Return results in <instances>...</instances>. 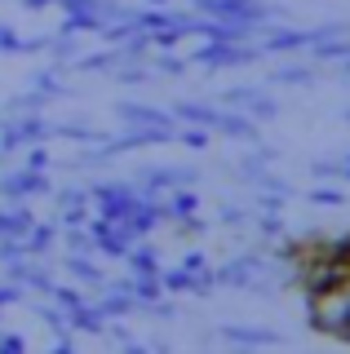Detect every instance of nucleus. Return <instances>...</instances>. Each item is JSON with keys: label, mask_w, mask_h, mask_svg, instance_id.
<instances>
[{"label": "nucleus", "mask_w": 350, "mask_h": 354, "mask_svg": "<svg viewBox=\"0 0 350 354\" xmlns=\"http://www.w3.org/2000/svg\"><path fill=\"white\" fill-rule=\"evenodd\" d=\"M297 49H311V31H288V27L261 31V53H297Z\"/></svg>", "instance_id": "nucleus-7"}, {"label": "nucleus", "mask_w": 350, "mask_h": 354, "mask_svg": "<svg viewBox=\"0 0 350 354\" xmlns=\"http://www.w3.org/2000/svg\"><path fill=\"white\" fill-rule=\"evenodd\" d=\"M67 324H71V332H84V337H102L107 315H102V310H98L93 301H84V306L67 310Z\"/></svg>", "instance_id": "nucleus-13"}, {"label": "nucleus", "mask_w": 350, "mask_h": 354, "mask_svg": "<svg viewBox=\"0 0 350 354\" xmlns=\"http://www.w3.org/2000/svg\"><path fill=\"white\" fill-rule=\"evenodd\" d=\"M120 62H125L120 44H107V49H98V53H75V58L67 62V71H75V75H107Z\"/></svg>", "instance_id": "nucleus-5"}, {"label": "nucleus", "mask_w": 350, "mask_h": 354, "mask_svg": "<svg viewBox=\"0 0 350 354\" xmlns=\"http://www.w3.org/2000/svg\"><path fill=\"white\" fill-rule=\"evenodd\" d=\"M182 266H187V270H204V266H209V257H204V252H187V257H182Z\"/></svg>", "instance_id": "nucleus-46"}, {"label": "nucleus", "mask_w": 350, "mask_h": 354, "mask_svg": "<svg viewBox=\"0 0 350 354\" xmlns=\"http://www.w3.org/2000/svg\"><path fill=\"white\" fill-rule=\"evenodd\" d=\"M102 337H107V341H116V346H125V350H142V346H138V337L129 332V324H120V319H107Z\"/></svg>", "instance_id": "nucleus-31"}, {"label": "nucleus", "mask_w": 350, "mask_h": 354, "mask_svg": "<svg viewBox=\"0 0 350 354\" xmlns=\"http://www.w3.org/2000/svg\"><path fill=\"white\" fill-rule=\"evenodd\" d=\"M89 217H93V208L71 204V208H62V213H58V226H89Z\"/></svg>", "instance_id": "nucleus-38"}, {"label": "nucleus", "mask_w": 350, "mask_h": 354, "mask_svg": "<svg viewBox=\"0 0 350 354\" xmlns=\"http://www.w3.org/2000/svg\"><path fill=\"white\" fill-rule=\"evenodd\" d=\"M14 129L23 133V147H31V142H49V138H53V120H45L40 111H23V115H14Z\"/></svg>", "instance_id": "nucleus-14"}, {"label": "nucleus", "mask_w": 350, "mask_h": 354, "mask_svg": "<svg viewBox=\"0 0 350 354\" xmlns=\"http://www.w3.org/2000/svg\"><path fill=\"white\" fill-rule=\"evenodd\" d=\"M257 93H261V84H231V88H222V106H239V111H244Z\"/></svg>", "instance_id": "nucleus-30"}, {"label": "nucleus", "mask_w": 350, "mask_h": 354, "mask_svg": "<svg viewBox=\"0 0 350 354\" xmlns=\"http://www.w3.org/2000/svg\"><path fill=\"white\" fill-rule=\"evenodd\" d=\"M125 266H129V274H160L164 270L160 248H156V243H142V239L125 252Z\"/></svg>", "instance_id": "nucleus-12"}, {"label": "nucleus", "mask_w": 350, "mask_h": 354, "mask_svg": "<svg viewBox=\"0 0 350 354\" xmlns=\"http://www.w3.org/2000/svg\"><path fill=\"white\" fill-rule=\"evenodd\" d=\"M182 36H187V31H182L178 22H173V27H160V31H151V49H178Z\"/></svg>", "instance_id": "nucleus-34"}, {"label": "nucleus", "mask_w": 350, "mask_h": 354, "mask_svg": "<svg viewBox=\"0 0 350 354\" xmlns=\"http://www.w3.org/2000/svg\"><path fill=\"white\" fill-rule=\"evenodd\" d=\"M142 315H147V319H156V324H173V319H178V297H169V292H164V297H156L151 306H142Z\"/></svg>", "instance_id": "nucleus-26"}, {"label": "nucleus", "mask_w": 350, "mask_h": 354, "mask_svg": "<svg viewBox=\"0 0 350 354\" xmlns=\"http://www.w3.org/2000/svg\"><path fill=\"white\" fill-rule=\"evenodd\" d=\"M342 177H350V151L342 155Z\"/></svg>", "instance_id": "nucleus-48"}, {"label": "nucleus", "mask_w": 350, "mask_h": 354, "mask_svg": "<svg viewBox=\"0 0 350 354\" xmlns=\"http://www.w3.org/2000/svg\"><path fill=\"white\" fill-rule=\"evenodd\" d=\"M160 283L169 297H191V283H195V270L187 266H169V270H160Z\"/></svg>", "instance_id": "nucleus-22"}, {"label": "nucleus", "mask_w": 350, "mask_h": 354, "mask_svg": "<svg viewBox=\"0 0 350 354\" xmlns=\"http://www.w3.org/2000/svg\"><path fill=\"white\" fill-rule=\"evenodd\" d=\"M253 226H257L261 239H284V221H279V213H257V208H253Z\"/></svg>", "instance_id": "nucleus-32"}, {"label": "nucleus", "mask_w": 350, "mask_h": 354, "mask_svg": "<svg viewBox=\"0 0 350 354\" xmlns=\"http://www.w3.org/2000/svg\"><path fill=\"white\" fill-rule=\"evenodd\" d=\"M213 133L235 138V142H253V147H257V120L248 115V111H239V106H222V111H217Z\"/></svg>", "instance_id": "nucleus-3"}, {"label": "nucleus", "mask_w": 350, "mask_h": 354, "mask_svg": "<svg viewBox=\"0 0 350 354\" xmlns=\"http://www.w3.org/2000/svg\"><path fill=\"white\" fill-rule=\"evenodd\" d=\"M53 138L71 142V147H98L107 133H98L89 120H53Z\"/></svg>", "instance_id": "nucleus-11"}, {"label": "nucleus", "mask_w": 350, "mask_h": 354, "mask_svg": "<svg viewBox=\"0 0 350 354\" xmlns=\"http://www.w3.org/2000/svg\"><path fill=\"white\" fill-rule=\"evenodd\" d=\"M75 53H80V49H75V36H58V31H53V44H49V58L58 62V66H67V62L75 58Z\"/></svg>", "instance_id": "nucleus-33"}, {"label": "nucleus", "mask_w": 350, "mask_h": 354, "mask_svg": "<svg viewBox=\"0 0 350 354\" xmlns=\"http://www.w3.org/2000/svg\"><path fill=\"white\" fill-rule=\"evenodd\" d=\"M0 53H23V36L9 22H0Z\"/></svg>", "instance_id": "nucleus-40"}, {"label": "nucleus", "mask_w": 350, "mask_h": 354, "mask_svg": "<svg viewBox=\"0 0 350 354\" xmlns=\"http://www.w3.org/2000/svg\"><path fill=\"white\" fill-rule=\"evenodd\" d=\"M315 80H320L315 66H279V71H270V84H315Z\"/></svg>", "instance_id": "nucleus-24"}, {"label": "nucleus", "mask_w": 350, "mask_h": 354, "mask_svg": "<svg viewBox=\"0 0 350 354\" xmlns=\"http://www.w3.org/2000/svg\"><path fill=\"white\" fill-rule=\"evenodd\" d=\"M93 306L102 310L107 319H125V315H138V310H142V301H138L133 292H129V288H120V283H111V288H107V292L98 297Z\"/></svg>", "instance_id": "nucleus-9"}, {"label": "nucleus", "mask_w": 350, "mask_h": 354, "mask_svg": "<svg viewBox=\"0 0 350 354\" xmlns=\"http://www.w3.org/2000/svg\"><path fill=\"white\" fill-rule=\"evenodd\" d=\"M151 66H156L164 80H182L191 58H182V53H173V49H151Z\"/></svg>", "instance_id": "nucleus-20"}, {"label": "nucleus", "mask_w": 350, "mask_h": 354, "mask_svg": "<svg viewBox=\"0 0 350 354\" xmlns=\"http://www.w3.org/2000/svg\"><path fill=\"white\" fill-rule=\"evenodd\" d=\"M18 257H27L23 239H14V235H0V266H9V261H18Z\"/></svg>", "instance_id": "nucleus-39"}, {"label": "nucleus", "mask_w": 350, "mask_h": 354, "mask_svg": "<svg viewBox=\"0 0 350 354\" xmlns=\"http://www.w3.org/2000/svg\"><path fill=\"white\" fill-rule=\"evenodd\" d=\"M53 243H58V226H53V221H31V230H27V239H23L27 257H49Z\"/></svg>", "instance_id": "nucleus-16"}, {"label": "nucleus", "mask_w": 350, "mask_h": 354, "mask_svg": "<svg viewBox=\"0 0 350 354\" xmlns=\"http://www.w3.org/2000/svg\"><path fill=\"white\" fill-rule=\"evenodd\" d=\"M53 36H23V53H49Z\"/></svg>", "instance_id": "nucleus-45"}, {"label": "nucleus", "mask_w": 350, "mask_h": 354, "mask_svg": "<svg viewBox=\"0 0 350 354\" xmlns=\"http://www.w3.org/2000/svg\"><path fill=\"white\" fill-rule=\"evenodd\" d=\"M142 5H169V0H142Z\"/></svg>", "instance_id": "nucleus-49"}, {"label": "nucleus", "mask_w": 350, "mask_h": 354, "mask_svg": "<svg viewBox=\"0 0 350 354\" xmlns=\"http://www.w3.org/2000/svg\"><path fill=\"white\" fill-rule=\"evenodd\" d=\"M217 337L231 341V346H279V341H284L275 328H239V324L217 328Z\"/></svg>", "instance_id": "nucleus-10"}, {"label": "nucleus", "mask_w": 350, "mask_h": 354, "mask_svg": "<svg viewBox=\"0 0 350 354\" xmlns=\"http://www.w3.org/2000/svg\"><path fill=\"white\" fill-rule=\"evenodd\" d=\"M116 120H120V124H160V129H178L173 111L151 106V102H120V106H116Z\"/></svg>", "instance_id": "nucleus-4"}, {"label": "nucleus", "mask_w": 350, "mask_h": 354, "mask_svg": "<svg viewBox=\"0 0 350 354\" xmlns=\"http://www.w3.org/2000/svg\"><path fill=\"white\" fill-rule=\"evenodd\" d=\"M49 301H58L62 310H75V306H84V301H89V297H84L80 288H71V283H58V288H53V297H49Z\"/></svg>", "instance_id": "nucleus-35"}, {"label": "nucleus", "mask_w": 350, "mask_h": 354, "mask_svg": "<svg viewBox=\"0 0 350 354\" xmlns=\"http://www.w3.org/2000/svg\"><path fill=\"white\" fill-rule=\"evenodd\" d=\"M337 75H342V80L350 84V58H342V66H337Z\"/></svg>", "instance_id": "nucleus-47"}, {"label": "nucleus", "mask_w": 350, "mask_h": 354, "mask_svg": "<svg viewBox=\"0 0 350 354\" xmlns=\"http://www.w3.org/2000/svg\"><path fill=\"white\" fill-rule=\"evenodd\" d=\"M62 248H67V252H93L89 226H62Z\"/></svg>", "instance_id": "nucleus-27"}, {"label": "nucleus", "mask_w": 350, "mask_h": 354, "mask_svg": "<svg viewBox=\"0 0 350 354\" xmlns=\"http://www.w3.org/2000/svg\"><path fill=\"white\" fill-rule=\"evenodd\" d=\"M217 111H222V106H213V102H178V106H173V120H178V124H204V129H213L217 124Z\"/></svg>", "instance_id": "nucleus-18"}, {"label": "nucleus", "mask_w": 350, "mask_h": 354, "mask_svg": "<svg viewBox=\"0 0 350 354\" xmlns=\"http://www.w3.org/2000/svg\"><path fill=\"white\" fill-rule=\"evenodd\" d=\"M217 226H231V230H239V226H253V208L222 204V208H217Z\"/></svg>", "instance_id": "nucleus-28"}, {"label": "nucleus", "mask_w": 350, "mask_h": 354, "mask_svg": "<svg viewBox=\"0 0 350 354\" xmlns=\"http://www.w3.org/2000/svg\"><path fill=\"white\" fill-rule=\"evenodd\" d=\"M107 75H111V84H120V88H147L151 80H156V71H151L147 62H120Z\"/></svg>", "instance_id": "nucleus-17"}, {"label": "nucleus", "mask_w": 350, "mask_h": 354, "mask_svg": "<svg viewBox=\"0 0 350 354\" xmlns=\"http://www.w3.org/2000/svg\"><path fill=\"white\" fill-rule=\"evenodd\" d=\"M178 142H182V147H191V151H209L213 129H204V124H178Z\"/></svg>", "instance_id": "nucleus-25"}, {"label": "nucleus", "mask_w": 350, "mask_h": 354, "mask_svg": "<svg viewBox=\"0 0 350 354\" xmlns=\"http://www.w3.org/2000/svg\"><path fill=\"white\" fill-rule=\"evenodd\" d=\"M160 213H164V226H173V221L200 213V195H195V186H173V191L160 199Z\"/></svg>", "instance_id": "nucleus-6"}, {"label": "nucleus", "mask_w": 350, "mask_h": 354, "mask_svg": "<svg viewBox=\"0 0 350 354\" xmlns=\"http://www.w3.org/2000/svg\"><path fill=\"white\" fill-rule=\"evenodd\" d=\"M173 230H178V239H200L204 230H209V221H204L200 213H191V217H182V221H173Z\"/></svg>", "instance_id": "nucleus-36"}, {"label": "nucleus", "mask_w": 350, "mask_h": 354, "mask_svg": "<svg viewBox=\"0 0 350 354\" xmlns=\"http://www.w3.org/2000/svg\"><path fill=\"white\" fill-rule=\"evenodd\" d=\"M18 301H27V288L14 283V279H5V283H0V310H5V306H18Z\"/></svg>", "instance_id": "nucleus-41"}, {"label": "nucleus", "mask_w": 350, "mask_h": 354, "mask_svg": "<svg viewBox=\"0 0 350 354\" xmlns=\"http://www.w3.org/2000/svg\"><path fill=\"white\" fill-rule=\"evenodd\" d=\"M98 27H102V14H98L93 5H84V9H71V14L62 18L58 36H80V31H98Z\"/></svg>", "instance_id": "nucleus-19"}, {"label": "nucleus", "mask_w": 350, "mask_h": 354, "mask_svg": "<svg viewBox=\"0 0 350 354\" xmlns=\"http://www.w3.org/2000/svg\"><path fill=\"white\" fill-rule=\"evenodd\" d=\"M23 288H27V292H36V297H53V288H58V279H53V274H49L45 257H31V270H27Z\"/></svg>", "instance_id": "nucleus-21"}, {"label": "nucleus", "mask_w": 350, "mask_h": 354, "mask_svg": "<svg viewBox=\"0 0 350 354\" xmlns=\"http://www.w3.org/2000/svg\"><path fill=\"white\" fill-rule=\"evenodd\" d=\"M45 106H49V93H40V88H27V93L9 97L5 115H23V111H45Z\"/></svg>", "instance_id": "nucleus-23"}, {"label": "nucleus", "mask_w": 350, "mask_h": 354, "mask_svg": "<svg viewBox=\"0 0 350 354\" xmlns=\"http://www.w3.org/2000/svg\"><path fill=\"white\" fill-rule=\"evenodd\" d=\"M244 111H248V115L257 120V124H266V120H275V115H279V102H275V97L266 93V88H261V93H257V97H253V102H248Z\"/></svg>", "instance_id": "nucleus-29"}, {"label": "nucleus", "mask_w": 350, "mask_h": 354, "mask_svg": "<svg viewBox=\"0 0 350 354\" xmlns=\"http://www.w3.org/2000/svg\"><path fill=\"white\" fill-rule=\"evenodd\" d=\"M23 169H53V155L45 151V142H31V147H27Z\"/></svg>", "instance_id": "nucleus-37"}, {"label": "nucleus", "mask_w": 350, "mask_h": 354, "mask_svg": "<svg viewBox=\"0 0 350 354\" xmlns=\"http://www.w3.org/2000/svg\"><path fill=\"white\" fill-rule=\"evenodd\" d=\"M62 270L75 274V279L89 283V288H107V274H102V266L93 261V252H62Z\"/></svg>", "instance_id": "nucleus-8"}, {"label": "nucleus", "mask_w": 350, "mask_h": 354, "mask_svg": "<svg viewBox=\"0 0 350 354\" xmlns=\"http://www.w3.org/2000/svg\"><path fill=\"white\" fill-rule=\"evenodd\" d=\"M346 120H350V111H346Z\"/></svg>", "instance_id": "nucleus-50"}, {"label": "nucleus", "mask_w": 350, "mask_h": 354, "mask_svg": "<svg viewBox=\"0 0 350 354\" xmlns=\"http://www.w3.org/2000/svg\"><path fill=\"white\" fill-rule=\"evenodd\" d=\"M306 199H311V204H346V195H342V191H333V186H315V191L306 195Z\"/></svg>", "instance_id": "nucleus-43"}, {"label": "nucleus", "mask_w": 350, "mask_h": 354, "mask_svg": "<svg viewBox=\"0 0 350 354\" xmlns=\"http://www.w3.org/2000/svg\"><path fill=\"white\" fill-rule=\"evenodd\" d=\"M67 75V66H40V71H31V88H40V93H49V97H71V84L62 80Z\"/></svg>", "instance_id": "nucleus-15"}, {"label": "nucleus", "mask_w": 350, "mask_h": 354, "mask_svg": "<svg viewBox=\"0 0 350 354\" xmlns=\"http://www.w3.org/2000/svg\"><path fill=\"white\" fill-rule=\"evenodd\" d=\"M0 315H5V310H0Z\"/></svg>", "instance_id": "nucleus-51"}, {"label": "nucleus", "mask_w": 350, "mask_h": 354, "mask_svg": "<svg viewBox=\"0 0 350 354\" xmlns=\"http://www.w3.org/2000/svg\"><path fill=\"white\" fill-rule=\"evenodd\" d=\"M306 306H311V328L315 332L337 337V341H350V288L346 283H333V288H324V292H311Z\"/></svg>", "instance_id": "nucleus-1"}, {"label": "nucleus", "mask_w": 350, "mask_h": 354, "mask_svg": "<svg viewBox=\"0 0 350 354\" xmlns=\"http://www.w3.org/2000/svg\"><path fill=\"white\" fill-rule=\"evenodd\" d=\"M36 195H53V182L45 169H9L0 177V199L5 204H27Z\"/></svg>", "instance_id": "nucleus-2"}, {"label": "nucleus", "mask_w": 350, "mask_h": 354, "mask_svg": "<svg viewBox=\"0 0 350 354\" xmlns=\"http://www.w3.org/2000/svg\"><path fill=\"white\" fill-rule=\"evenodd\" d=\"M23 350H27L23 332H5V328H0V354H23Z\"/></svg>", "instance_id": "nucleus-42"}, {"label": "nucleus", "mask_w": 350, "mask_h": 354, "mask_svg": "<svg viewBox=\"0 0 350 354\" xmlns=\"http://www.w3.org/2000/svg\"><path fill=\"white\" fill-rule=\"evenodd\" d=\"M315 177H342V160H311Z\"/></svg>", "instance_id": "nucleus-44"}]
</instances>
